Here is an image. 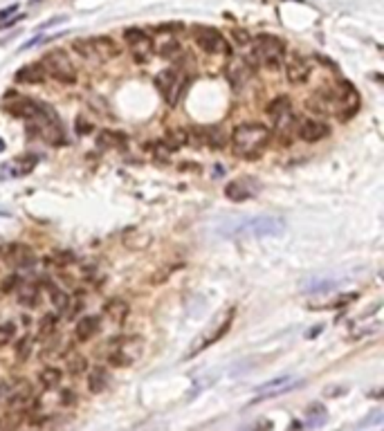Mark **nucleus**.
Returning a JSON list of instances; mask_svg holds the SVG:
<instances>
[{"label": "nucleus", "instance_id": "f257e3e1", "mask_svg": "<svg viewBox=\"0 0 384 431\" xmlns=\"http://www.w3.org/2000/svg\"><path fill=\"white\" fill-rule=\"evenodd\" d=\"M270 129L263 124H240L232 133V144L236 155L245 160H259L263 155L265 146L270 144Z\"/></svg>", "mask_w": 384, "mask_h": 431}, {"label": "nucleus", "instance_id": "f03ea898", "mask_svg": "<svg viewBox=\"0 0 384 431\" xmlns=\"http://www.w3.org/2000/svg\"><path fill=\"white\" fill-rule=\"evenodd\" d=\"M284 41L277 39L272 34H261L254 43V59L265 68H279L281 66V57H284Z\"/></svg>", "mask_w": 384, "mask_h": 431}, {"label": "nucleus", "instance_id": "7ed1b4c3", "mask_svg": "<svg viewBox=\"0 0 384 431\" xmlns=\"http://www.w3.org/2000/svg\"><path fill=\"white\" fill-rule=\"evenodd\" d=\"M41 66L45 72H50L57 81L61 83H74L76 81V70L72 66L70 57L63 52V49H54V52H47L41 61Z\"/></svg>", "mask_w": 384, "mask_h": 431}, {"label": "nucleus", "instance_id": "20e7f679", "mask_svg": "<svg viewBox=\"0 0 384 431\" xmlns=\"http://www.w3.org/2000/svg\"><path fill=\"white\" fill-rule=\"evenodd\" d=\"M142 350H144L142 337H124V339H117V346L108 355V362L112 366H117V369H124V366L135 364Z\"/></svg>", "mask_w": 384, "mask_h": 431}, {"label": "nucleus", "instance_id": "39448f33", "mask_svg": "<svg viewBox=\"0 0 384 431\" xmlns=\"http://www.w3.org/2000/svg\"><path fill=\"white\" fill-rule=\"evenodd\" d=\"M236 232L252 236H277L286 232V220L274 218V216H261V218H252L245 225H240Z\"/></svg>", "mask_w": 384, "mask_h": 431}, {"label": "nucleus", "instance_id": "423d86ee", "mask_svg": "<svg viewBox=\"0 0 384 431\" xmlns=\"http://www.w3.org/2000/svg\"><path fill=\"white\" fill-rule=\"evenodd\" d=\"M194 39H196L198 47L204 49L207 54H229V45L219 30L198 25V28H194Z\"/></svg>", "mask_w": 384, "mask_h": 431}, {"label": "nucleus", "instance_id": "0eeeda50", "mask_svg": "<svg viewBox=\"0 0 384 431\" xmlns=\"http://www.w3.org/2000/svg\"><path fill=\"white\" fill-rule=\"evenodd\" d=\"M124 39L128 41V45H131L133 49V54L139 63H144L146 59H151L153 54V41H151V36L146 32H142L139 28H128L124 32Z\"/></svg>", "mask_w": 384, "mask_h": 431}, {"label": "nucleus", "instance_id": "6e6552de", "mask_svg": "<svg viewBox=\"0 0 384 431\" xmlns=\"http://www.w3.org/2000/svg\"><path fill=\"white\" fill-rule=\"evenodd\" d=\"M310 72H313L310 61H308V59H303L301 54H292V57L286 61V77H288V81L294 83V85H299V83H303V81H308Z\"/></svg>", "mask_w": 384, "mask_h": 431}, {"label": "nucleus", "instance_id": "1a4fd4ad", "mask_svg": "<svg viewBox=\"0 0 384 431\" xmlns=\"http://www.w3.org/2000/svg\"><path fill=\"white\" fill-rule=\"evenodd\" d=\"M9 99H14V101H9V104H5V110L9 112V115L21 117V119H30V122H34L38 117V108H41V104H36V101H32V99L16 97L14 93L9 95Z\"/></svg>", "mask_w": 384, "mask_h": 431}, {"label": "nucleus", "instance_id": "9d476101", "mask_svg": "<svg viewBox=\"0 0 384 431\" xmlns=\"http://www.w3.org/2000/svg\"><path fill=\"white\" fill-rule=\"evenodd\" d=\"M297 135L303 139V142L315 144V142H322L330 135V126L319 122V119H306L297 126Z\"/></svg>", "mask_w": 384, "mask_h": 431}, {"label": "nucleus", "instance_id": "9b49d317", "mask_svg": "<svg viewBox=\"0 0 384 431\" xmlns=\"http://www.w3.org/2000/svg\"><path fill=\"white\" fill-rule=\"evenodd\" d=\"M234 314H236V308L232 306V308H227V312L225 314H221V319H219V324L214 326V331L202 339V346L200 348H207V346H211V344H216V341L219 339H223L227 333H229V328H232V321H234ZM198 348V350H200Z\"/></svg>", "mask_w": 384, "mask_h": 431}, {"label": "nucleus", "instance_id": "f8f14e48", "mask_svg": "<svg viewBox=\"0 0 384 431\" xmlns=\"http://www.w3.org/2000/svg\"><path fill=\"white\" fill-rule=\"evenodd\" d=\"M292 386H294V384H292V377H290V375L277 377V379H272V382L263 384L261 389H256V398H254V402L265 400V398H272V396H279V393L290 391Z\"/></svg>", "mask_w": 384, "mask_h": 431}, {"label": "nucleus", "instance_id": "ddd939ff", "mask_svg": "<svg viewBox=\"0 0 384 431\" xmlns=\"http://www.w3.org/2000/svg\"><path fill=\"white\" fill-rule=\"evenodd\" d=\"M93 47H95V59L106 61V59H115L120 57V45L115 43L108 36H97V39H91Z\"/></svg>", "mask_w": 384, "mask_h": 431}, {"label": "nucleus", "instance_id": "4468645a", "mask_svg": "<svg viewBox=\"0 0 384 431\" xmlns=\"http://www.w3.org/2000/svg\"><path fill=\"white\" fill-rule=\"evenodd\" d=\"M45 77H47V72L41 63H30V66H25L16 72L18 83H43Z\"/></svg>", "mask_w": 384, "mask_h": 431}, {"label": "nucleus", "instance_id": "2eb2a0df", "mask_svg": "<svg viewBox=\"0 0 384 431\" xmlns=\"http://www.w3.org/2000/svg\"><path fill=\"white\" fill-rule=\"evenodd\" d=\"M252 194H254V189H248V177H243V180H232L225 187V196L232 202H243V200L252 198Z\"/></svg>", "mask_w": 384, "mask_h": 431}, {"label": "nucleus", "instance_id": "dca6fc26", "mask_svg": "<svg viewBox=\"0 0 384 431\" xmlns=\"http://www.w3.org/2000/svg\"><path fill=\"white\" fill-rule=\"evenodd\" d=\"M265 112H267V115H270V119L277 124L279 119H284V117L290 115V112H292V104H290V99H288V97L281 95V97L272 99L270 104H267Z\"/></svg>", "mask_w": 384, "mask_h": 431}, {"label": "nucleus", "instance_id": "f3484780", "mask_svg": "<svg viewBox=\"0 0 384 431\" xmlns=\"http://www.w3.org/2000/svg\"><path fill=\"white\" fill-rule=\"evenodd\" d=\"M104 312H106L108 319H112L115 324H124L128 312H131V308H128V303L124 299H110V301H106Z\"/></svg>", "mask_w": 384, "mask_h": 431}, {"label": "nucleus", "instance_id": "a211bd4d", "mask_svg": "<svg viewBox=\"0 0 384 431\" xmlns=\"http://www.w3.org/2000/svg\"><path fill=\"white\" fill-rule=\"evenodd\" d=\"M97 331H99L97 317H83V319H79V324H76L74 335L79 341H88V339H93V335H97Z\"/></svg>", "mask_w": 384, "mask_h": 431}, {"label": "nucleus", "instance_id": "6ab92c4d", "mask_svg": "<svg viewBox=\"0 0 384 431\" xmlns=\"http://www.w3.org/2000/svg\"><path fill=\"white\" fill-rule=\"evenodd\" d=\"M153 83H156V88H158V90H160L164 97H169V95L173 93L175 83H178V74H175V70H162V72L156 74Z\"/></svg>", "mask_w": 384, "mask_h": 431}, {"label": "nucleus", "instance_id": "aec40b11", "mask_svg": "<svg viewBox=\"0 0 384 431\" xmlns=\"http://www.w3.org/2000/svg\"><path fill=\"white\" fill-rule=\"evenodd\" d=\"M108 384H110V375L104 366H97V369L91 371V377H88V389H91V393L106 391Z\"/></svg>", "mask_w": 384, "mask_h": 431}, {"label": "nucleus", "instance_id": "412c9836", "mask_svg": "<svg viewBox=\"0 0 384 431\" xmlns=\"http://www.w3.org/2000/svg\"><path fill=\"white\" fill-rule=\"evenodd\" d=\"M185 144H189V133H187V129H169V133H166V139L162 142V146L169 150H178L180 146H185Z\"/></svg>", "mask_w": 384, "mask_h": 431}, {"label": "nucleus", "instance_id": "4be33fe9", "mask_svg": "<svg viewBox=\"0 0 384 431\" xmlns=\"http://www.w3.org/2000/svg\"><path fill=\"white\" fill-rule=\"evenodd\" d=\"M11 263L18 265V268H23V265H32L34 263V256H32V252L28 247H23V245H11L7 249V254H5Z\"/></svg>", "mask_w": 384, "mask_h": 431}, {"label": "nucleus", "instance_id": "5701e85b", "mask_svg": "<svg viewBox=\"0 0 384 431\" xmlns=\"http://www.w3.org/2000/svg\"><path fill=\"white\" fill-rule=\"evenodd\" d=\"M204 137V144H209L211 148H225V133L221 126H207L202 131Z\"/></svg>", "mask_w": 384, "mask_h": 431}, {"label": "nucleus", "instance_id": "b1692460", "mask_svg": "<svg viewBox=\"0 0 384 431\" xmlns=\"http://www.w3.org/2000/svg\"><path fill=\"white\" fill-rule=\"evenodd\" d=\"M50 299H52V306L57 312L66 314L70 310V297H68V293H63V290L50 288Z\"/></svg>", "mask_w": 384, "mask_h": 431}, {"label": "nucleus", "instance_id": "393cba45", "mask_svg": "<svg viewBox=\"0 0 384 431\" xmlns=\"http://www.w3.org/2000/svg\"><path fill=\"white\" fill-rule=\"evenodd\" d=\"M63 379V373L59 369H54V366H47V369L41 371V384L43 389H57L61 384Z\"/></svg>", "mask_w": 384, "mask_h": 431}, {"label": "nucleus", "instance_id": "a878e982", "mask_svg": "<svg viewBox=\"0 0 384 431\" xmlns=\"http://www.w3.org/2000/svg\"><path fill=\"white\" fill-rule=\"evenodd\" d=\"M21 306L25 308H36V301H38V290L34 285H23L21 295H18Z\"/></svg>", "mask_w": 384, "mask_h": 431}, {"label": "nucleus", "instance_id": "bb28decb", "mask_svg": "<svg viewBox=\"0 0 384 431\" xmlns=\"http://www.w3.org/2000/svg\"><path fill=\"white\" fill-rule=\"evenodd\" d=\"M72 47L79 52L83 59H95V47H93V41L91 39H79V41H74Z\"/></svg>", "mask_w": 384, "mask_h": 431}, {"label": "nucleus", "instance_id": "cd10ccee", "mask_svg": "<svg viewBox=\"0 0 384 431\" xmlns=\"http://www.w3.org/2000/svg\"><path fill=\"white\" fill-rule=\"evenodd\" d=\"M175 270H178V265H169V268H160L156 274L151 276V283H153V285H162V283H166Z\"/></svg>", "mask_w": 384, "mask_h": 431}, {"label": "nucleus", "instance_id": "c85d7f7f", "mask_svg": "<svg viewBox=\"0 0 384 431\" xmlns=\"http://www.w3.org/2000/svg\"><path fill=\"white\" fill-rule=\"evenodd\" d=\"M30 353H32V339H30V337L18 339V344H16V358H18L21 362H25V360L30 358Z\"/></svg>", "mask_w": 384, "mask_h": 431}, {"label": "nucleus", "instance_id": "c756f323", "mask_svg": "<svg viewBox=\"0 0 384 431\" xmlns=\"http://www.w3.org/2000/svg\"><path fill=\"white\" fill-rule=\"evenodd\" d=\"M16 335V326L14 324H0V346H5L7 341H11Z\"/></svg>", "mask_w": 384, "mask_h": 431}, {"label": "nucleus", "instance_id": "7c9ffc66", "mask_svg": "<svg viewBox=\"0 0 384 431\" xmlns=\"http://www.w3.org/2000/svg\"><path fill=\"white\" fill-rule=\"evenodd\" d=\"M97 142L101 148H110V146H115V142H117V135H115L112 131H101L97 135Z\"/></svg>", "mask_w": 384, "mask_h": 431}, {"label": "nucleus", "instance_id": "2f4dec72", "mask_svg": "<svg viewBox=\"0 0 384 431\" xmlns=\"http://www.w3.org/2000/svg\"><path fill=\"white\" fill-rule=\"evenodd\" d=\"M68 369H70V373L72 375H79V373H83L86 369H88V362H86V358H74V360H70V364H68Z\"/></svg>", "mask_w": 384, "mask_h": 431}, {"label": "nucleus", "instance_id": "473e14b6", "mask_svg": "<svg viewBox=\"0 0 384 431\" xmlns=\"http://www.w3.org/2000/svg\"><path fill=\"white\" fill-rule=\"evenodd\" d=\"M57 326V314H45L41 319V333H52Z\"/></svg>", "mask_w": 384, "mask_h": 431}, {"label": "nucleus", "instance_id": "72a5a7b5", "mask_svg": "<svg viewBox=\"0 0 384 431\" xmlns=\"http://www.w3.org/2000/svg\"><path fill=\"white\" fill-rule=\"evenodd\" d=\"M178 52H180V45H178L175 41H169V43H164V45L160 47V54H162V57H175Z\"/></svg>", "mask_w": 384, "mask_h": 431}, {"label": "nucleus", "instance_id": "f704fd0d", "mask_svg": "<svg viewBox=\"0 0 384 431\" xmlns=\"http://www.w3.org/2000/svg\"><path fill=\"white\" fill-rule=\"evenodd\" d=\"M18 283H21V281H18V276H16V274H9V276L5 278V281L0 283V290H3V293L7 295V293H11V290H14Z\"/></svg>", "mask_w": 384, "mask_h": 431}, {"label": "nucleus", "instance_id": "c9c22d12", "mask_svg": "<svg viewBox=\"0 0 384 431\" xmlns=\"http://www.w3.org/2000/svg\"><path fill=\"white\" fill-rule=\"evenodd\" d=\"M234 41H236L238 45H248V43H250V36H248V32L236 30V32H234Z\"/></svg>", "mask_w": 384, "mask_h": 431}, {"label": "nucleus", "instance_id": "e433bc0d", "mask_svg": "<svg viewBox=\"0 0 384 431\" xmlns=\"http://www.w3.org/2000/svg\"><path fill=\"white\" fill-rule=\"evenodd\" d=\"M57 261H59L61 265H66V263H72V261H74V256H72V254H68V252H59V254H57Z\"/></svg>", "mask_w": 384, "mask_h": 431}, {"label": "nucleus", "instance_id": "4c0bfd02", "mask_svg": "<svg viewBox=\"0 0 384 431\" xmlns=\"http://www.w3.org/2000/svg\"><path fill=\"white\" fill-rule=\"evenodd\" d=\"M180 25H160V28H156L158 32H171V30H178Z\"/></svg>", "mask_w": 384, "mask_h": 431}, {"label": "nucleus", "instance_id": "58836bf2", "mask_svg": "<svg viewBox=\"0 0 384 431\" xmlns=\"http://www.w3.org/2000/svg\"><path fill=\"white\" fill-rule=\"evenodd\" d=\"M16 11V7H9V9H5V11H0V18H7L9 14H14Z\"/></svg>", "mask_w": 384, "mask_h": 431}, {"label": "nucleus", "instance_id": "ea45409f", "mask_svg": "<svg viewBox=\"0 0 384 431\" xmlns=\"http://www.w3.org/2000/svg\"><path fill=\"white\" fill-rule=\"evenodd\" d=\"M7 384H3V382H0V396H7Z\"/></svg>", "mask_w": 384, "mask_h": 431}]
</instances>
